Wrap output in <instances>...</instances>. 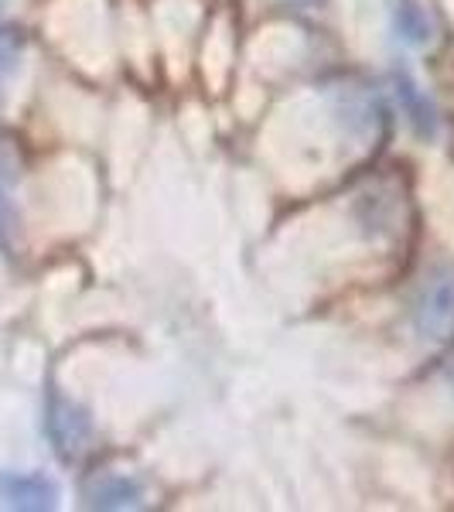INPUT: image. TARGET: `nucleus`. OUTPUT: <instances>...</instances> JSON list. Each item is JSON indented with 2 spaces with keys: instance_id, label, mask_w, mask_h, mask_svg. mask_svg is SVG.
I'll use <instances>...</instances> for the list:
<instances>
[{
  "instance_id": "nucleus-1",
  "label": "nucleus",
  "mask_w": 454,
  "mask_h": 512,
  "mask_svg": "<svg viewBox=\"0 0 454 512\" xmlns=\"http://www.w3.org/2000/svg\"><path fill=\"white\" fill-rule=\"evenodd\" d=\"M48 437H52L55 451L65 461H76L89 448V437H93L89 410L62 390H52L48 393Z\"/></svg>"
},
{
  "instance_id": "nucleus-2",
  "label": "nucleus",
  "mask_w": 454,
  "mask_h": 512,
  "mask_svg": "<svg viewBox=\"0 0 454 512\" xmlns=\"http://www.w3.org/2000/svg\"><path fill=\"white\" fill-rule=\"evenodd\" d=\"M18 185H21V147L14 137L0 134V246L4 250H18V236H21Z\"/></svg>"
},
{
  "instance_id": "nucleus-3",
  "label": "nucleus",
  "mask_w": 454,
  "mask_h": 512,
  "mask_svg": "<svg viewBox=\"0 0 454 512\" xmlns=\"http://www.w3.org/2000/svg\"><path fill=\"white\" fill-rule=\"evenodd\" d=\"M414 325L424 338L451 342L454 338V277L441 274L420 291L414 308Z\"/></svg>"
},
{
  "instance_id": "nucleus-4",
  "label": "nucleus",
  "mask_w": 454,
  "mask_h": 512,
  "mask_svg": "<svg viewBox=\"0 0 454 512\" xmlns=\"http://www.w3.org/2000/svg\"><path fill=\"white\" fill-rule=\"evenodd\" d=\"M82 499H86L89 509H137L140 499H144V489H140L137 478L103 468V472H93L82 482Z\"/></svg>"
},
{
  "instance_id": "nucleus-5",
  "label": "nucleus",
  "mask_w": 454,
  "mask_h": 512,
  "mask_svg": "<svg viewBox=\"0 0 454 512\" xmlns=\"http://www.w3.org/2000/svg\"><path fill=\"white\" fill-rule=\"evenodd\" d=\"M0 499L14 509H52L59 489L41 475H0Z\"/></svg>"
},
{
  "instance_id": "nucleus-6",
  "label": "nucleus",
  "mask_w": 454,
  "mask_h": 512,
  "mask_svg": "<svg viewBox=\"0 0 454 512\" xmlns=\"http://www.w3.org/2000/svg\"><path fill=\"white\" fill-rule=\"evenodd\" d=\"M396 28H400V35L407 41H414V45H424L431 38V21H427V14L420 11L414 0H400L396 4Z\"/></svg>"
},
{
  "instance_id": "nucleus-7",
  "label": "nucleus",
  "mask_w": 454,
  "mask_h": 512,
  "mask_svg": "<svg viewBox=\"0 0 454 512\" xmlns=\"http://www.w3.org/2000/svg\"><path fill=\"white\" fill-rule=\"evenodd\" d=\"M396 82H400V99L407 103L410 120L417 123L420 134H431V130H434V110H431V103H427V99H420L417 86L410 82V76H400Z\"/></svg>"
},
{
  "instance_id": "nucleus-8",
  "label": "nucleus",
  "mask_w": 454,
  "mask_h": 512,
  "mask_svg": "<svg viewBox=\"0 0 454 512\" xmlns=\"http://www.w3.org/2000/svg\"><path fill=\"white\" fill-rule=\"evenodd\" d=\"M18 52H21V38L14 35V31H0V82H4L7 72L14 69Z\"/></svg>"
},
{
  "instance_id": "nucleus-9",
  "label": "nucleus",
  "mask_w": 454,
  "mask_h": 512,
  "mask_svg": "<svg viewBox=\"0 0 454 512\" xmlns=\"http://www.w3.org/2000/svg\"><path fill=\"white\" fill-rule=\"evenodd\" d=\"M287 4H301V7H308V4H315V0H287Z\"/></svg>"
},
{
  "instance_id": "nucleus-10",
  "label": "nucleus",
  "mask_w": 454,
  "mask_h": 512,
  "mask_svg": "<svg viewBox=\"0 0 454 512\" xmlns=\"http://www.w3.org/2000/svg\"><path fill=\"white\" fill-rule=\"evenodd\" d=\"M448 379H451V386H454V359H451V366H448Z\"/></svg>"
}]
</instances>
